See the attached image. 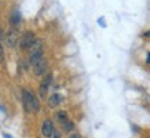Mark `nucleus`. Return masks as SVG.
Segmentation results:
<instances>
[{"instance_id":"obj_4","label":"nucleus","mask_w":150,"mask_h":138,"mask_svg":"<svg viewBox=\"0 0 150 138\" xmlns=\"http://www.w3.org/2000/svg\"><path fill=\"white\" fill-rule=\"evenodd\" d=\"M47 69H48V61L43 57L41 60H39L36 64L32 65V72L33 75H36V76H41V75H44L47 72Z\"/></svg>"},{"instance_id":"obj_12","label":"nucleus","mask_w":150,"mask_h":138,"mask_svg":"<svg viewBox=\"0 0 150 138\" xmlns=\"http://www.w3.org/2000/svg\"><path fill=\"white\" fill-rule=\"evenodd\" d=\"M3 58H4V51H3V47H1V41H0V64L3 62Z\"/></svg>"},{"instance_id":"obj_11","label":"nucleus","mask_w":150,"mask_h":138,"mask_svg":"<svg viewBox=\"0 0 150 138\" xmlns=\"http://www.w3.org/2000/svg\"><path fill=\"white\" fill-rule=\"evenodd\" d=\"M62 127H64L65 131H72L73 127H74V124H73L72 120H69V119H68L66 122H64V123H62Z\"/></svg>"},{"instance_id":"obj_8","label":"nucleus","mask_w":150,"mask_h":138,"mask_svg":"<svg viewBox=\"0 0 150 138\" xmlns=\"http://www.w3.org/2000/svg\"><path fill=\"white\" fill-rule=\"evenodd\" d=\"M62 101H64L62 95H59V94H52V95L48 98V106H50V108H57L58 105H61Z\"/></svg>"},{"instance_id":"obj_10","label":"nucleus","mask_w":150,"mask_h":138,"mask_svg":"<svg viewBox=\"0 0 150 138\" xmlns=\"http://www.w3.org/2000/svg\"><path fill=\"white\" fill-rule=\"evenodd\" d=\"M57 119H58L59 123L62 124L64 122H66V120L69 119V117H68V113H66L65 110H59L58 113H57Z\"/></svg>"},{"instance_id":"obj_9","label":"nucleus","mask_w":150,"mask_h":138,"mask_svg":"<svg viewBox=\"0 0 150 138\" xmlns=\"http://www.w3.org/2000/svg\"><path fill=\"white\" fill-rule=\"evenodd\" d=\"M19 22H21V14H19V11H14L11 14V17H10V23H11V26L17 28L19 25Z\"/></svg>"},{"instance_id":"obj_13","label":"nucleus","mask_w":150,"mask_h":138,"mask_svg":"<svg viewBox=\"0 0 150 138\" xmlns=\"http://www.w3.org/2000/svg\"><path fill=\"white\" fill-rule=\"evenodd\" d=\"M143 37H150V31H147V32L143 33Z\"/></svg>"},{"instance_id":"obj_14","label":"nucleus","mask_w":150,"mask_h":138,"mask_svg":"<svg viewBox=\"0 0 150 138\" xmlns=\"http://www.w3.org/2000/svg\"><path fill=\"white\" fill-rule=\"evenodd\" d=\"M52 138H61V137H59V134L54 133V135H52Z\"/></svg>"},{"instance_id":"obj_3","label":"nucleus","mask_w":150,"mask_h":138,"mask_svg":"<svg viewBox=\"0 0 150 138\" xmlns=\"http://www.w3.org/2000/svg\"><path fill=\"white\" fill-rule=\"evenodd\" d=\"M29 51H30V55H29V62H30V65L36 64L37 61L43 58V47H41V41L36 40V43L33 44V47Z\"/></svg>"},{"instance_id":"obj_2","label":"nucleus","mask_w":150,"mask_h":138,"mask_svg":"<svg viewBox=\"0 0 150 138\" xmlns=\"http://www.w3.org/2000/svg\"><path fill=\"white\" fill-rule=\"evenodd\" d=\"M35 43H36V35L32 31H26L21 36V39H19V47L23 51H29L33 47Z\"/></svg>"},{"instance_id":"obj_15","label":"nucleus","mask_w":150,"mask_h":138,"mask_svg":"<svg viewBox=\"0 0 150 138\" xmlns=\"http://www.w3.org/2000/svg\"><path fill=\"white\" fill-rule=\"evenodd\" d=\"M70 138H80V137H79L77 134H73V135H70Z\"/></svg>"},{"instance_id":"obj_7","label":"nucleus","mask_w":150,"mask_h":138,"mask_svg":"<svg viewBox=\"0 0 150 138\" xmlns=\"http://www.w3.org/2000/svg\"><path fill=\"white\" fill-rule=\"evenodd\" d=\"M41 134L44 138H51L54 135V124L50 119H46L41 124Z\"/></svg>"},{"instance_id":"obj_6","label":"nucleus","mask_w":150,"mask_h":138,"mask_svg":"<svg viewBox=\"0 0 150 138\" xmlns=\"http://www.w3.org/2000/svg\"><path fill=\"white\" fill-rule=\"evenodd\" d=\"M18 39H19L18 31H17L15 28H11V29L8 31V33L6 35V43H7V46L11 47V48L17 46V43H18Z\"/></svg>"},{"instance_id":"obj_1","label":"nucleus","mask_w":150,"mask_h":138,"mask_svg":"<svg viewBox=\"0 0 150 138\" xmlns=\"http://www.w3.org/2000/svg\"><path fill=\"white\" fill-rule=\"evenodd\" d=\"M22 106L28 113L36 112L40 108V102L37 100L36 95H33V92L30 90H22Z\"/></svg>"},{"instance_id":"obj_16","label":"nucleus","mask_w":150,"mask_h":138,"mask_svg":"<svg viewBox=\"0 0 150 138\" xmlns=\"http://www.w3.org/2000/svg\"><path fill=\"white\" fill-rule=\"evenodd\" d=\"M147 62H150V53L147 54Z\"/></svg>"},{"instance_id":"obj_5","label":"nucleus","mask_w":150,"mask_h":138,"mask_svg":"<svg viewBox=\"0 0 150 138\" xmlns=\"http://www.w3.org/2000/svg\"><path fill=\"white\" fill-rule=\"evenodd\" d=\"M51 83H52V75L48 73L46 75V78L43 79V82L40 83V87H39V94L43 100H46L47 97V92H48V88H50Z\"/></svg>"}]
</instances>
